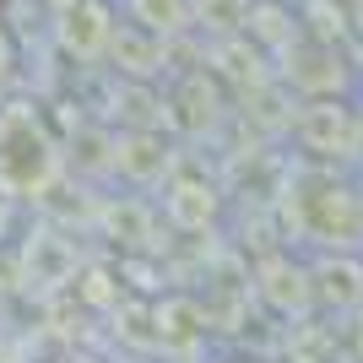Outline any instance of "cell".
I'll return each mask as SVG.
<instances>
[{
  "label": "cell",
  "instance_id": "7",
  "mask_svg": "<svg viewBox=\"0 0 363 363\" xmlns=\"http://www.w3.org/2000/svg\"><path fill=\"white\" fill-rule=\"evenodd\" d=\"M114 33H120V22H114V6H108V0H76V6L60 11V44H65V55H76V60L108 55Z\"/></svg>",
  "mask_w": 363,
  "mask_h": 363
},
{
  "label": "cell",
  "instance_id": "13",
  "mask_svg": "<svg viewBox=\"0 0 363 363\" xmlns=\"http://www.w3.org/2000/svg\"><path fill=\"white\" fill-rule=\"evenodd\" d=\"M358 358H363V331H358Z\"/></svg>",
  "mask_w": 363,
  "mask_h": 363
},
{
  "label": "cell",
  "instance_id": "6",
  "mask_svg": "<svg viewBox=\"0 0 363 363\" xmlns=\"http://www.w3.org/2000/svg\"><path fill=\"white\" fill-rule=\"evenodd\" d=\"M255 293L260 303H272L277 315H303L315 309V293H309V260H298L293 250H277L255 266Z\"/></svg>",
  "mask_w": 363,
  "mask_h": 363
},
{
  "label": "cell",
  "instance_id": "8",
  "mask_svg": "<svg viewBox=\"0 0 363 363\" xmlns=\"http://www.w3.org/2000/svg\"><path fill=\"white\" fill-rule=\"evenodd\" d=\"M114 168H120L130 184H157L168 179V141L157 130H125L120 152H114Z\"/></svg>",
  "mask_w": 363,
  "mask_h": 363
},
{
  "label": "cell",
  "instance_id": "1",
  "mask_svg": "<svg viewBox=\"0 0 363 363\" xmlns=\"http://www.w3.org/2000/svg\"><path fill=\"white\" fill-rule=\"evenodd\" d=\"M60 141L44 125V114H33L28 104L0 108V190L6 196H49L60 179Z\"/></svg>",
  "mask_w": 363,
  "mask_h": 363
},
{
  "label": "cell",
  "instance_id": "12",
  "mask_svg": "<svg viewBox=\"0 0 363 363\" xmlns=\"http://www.w3.org/2000/svg\"><path fill=\"white\" fill-rule=\"evenodd\" d=\"M352 16H358V33H363V0H358V11H352Z\"/></svg>",
  "mask_w": 363,
  "mask_h": 363
},
{
  "label": "cell",
  "instance_id": "10",
  "mask_svg": "<svg viewBox=\"0 0 363 363\" xmlns=\"http://www.w3.org/2000/svg\"><path fill=\"white\" fill-rule=\"evenodd\" d=\"M136 28L147 33H174L179 22H190V0H136Z\"/></svg>",
  "mask_w": 363,
  "mask_h": 363
},
{
  "label": "cell",
  "instance_id": "4",
  "mask_svg": "<svg viewBox=\"0 0 363 363\" xmlns=\"http://www.w3.org/2000/svg\"><path fill=\"white\" fill-rule=\"evenodd\" d=\"M163 217L168 228H179V233H206V228L223 217V196H217V184L196 168H174L163 179Z\"/></svg>",
  "mask_w": 363,
  "mask_h": 363
},
{
  "label": "cell",
  "instance_id": "2",
  "mask_svg": "<svg viewBox=\"0 0 363 363\" xmlns=\"http://www.w3.org/2000/svg\"><path fill=\"white\" fill-rule=\"evenodd\" d=\"M288 217L298 228L303 244H325L331 250H347L363 233V196L347 179H336L331 168H309L303 179L288 184Z\"/></svg>",
  "mask_w": 363,
  "mask_h": 363
},
{
  "label": "cell",
  "instance_id": "9",
  "mask_svg": "<svg viewBox=\"0 0 363 363\" xmlns=\"http://www.w3.org/2000/svg\"><path fill=\"white\" fill-rule=\"evenodd\" d=\"M108 60L120 65L130 82H152V76L163 71V33H147V28H120L114 33V44H108Z\"/></svg>",
  "mask_w": 363,
  "mask_h": 363
},
{
  "label": "cell",
  "instance_id": "3",
  "mask_svg": "<svg viewBox=\"0 0 363 363\" xmlns=\"http://www.w3.org/2000/svg\"><path fill=\"white\" fill-rule=\"evenodd\" d=\"M358 136H363V120L342 98H309V104L298 108V120H293V141H298L315 163H336V157L358 152Z\"/></svg>",
  "mask_w": 363,
  "mask_h": 363
},
{
  "label": "cell",
  "instance_id": "11",
  "mask_svg": "<svg viewBox=\"0 0 363 363\" xmlns=\"http://www.w3.org/2000/svg\"><path fill=\"white\" fill-rule=\"evenodd\" d=\"M82 298L87 303H120V282H108V272L92 266V272L82 277Z\"/></svg>",
  "mask_w": 363,
  "mask_h": 363
},
{
  "label": "cell",
  "instance_id": "5",
  "mask_svg": "<svg viewBox=\"0 0 363 363\" xmlns=\"http://www.w3.org/2000/svg\"><path fill=\"white\" fill-rule=\"evenodd\" d=\"M309 293H315V309L325 315L363 309V260L352 250H331V255L309 260Z\"/></svg>",
  "mask_w": 363,
  "mask_h": 363
}]
</instances>
